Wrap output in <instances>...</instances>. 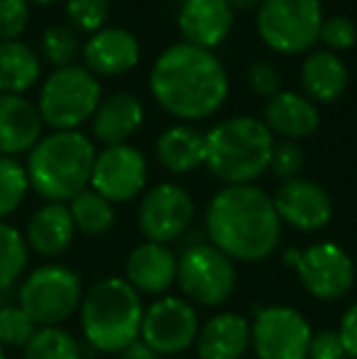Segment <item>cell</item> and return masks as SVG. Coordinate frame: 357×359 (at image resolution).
Listing matches in <instances>:
<instances>
[{
    "label": "cell",
    "mask_w": 357,
    "mask_h": 359,
    "mask_svg": "<svg viewBox=\"0 0 357 359\" xmlns=\"http://www.w3.org/2000/svg\"><path fill=\"white\" fill-rule=\"evenodd\" d=\"M29 25L27 0H0V42H18Z\"/></svg>",
    "instance_id": "obj_36"
},
{
    "label": "cell",
    "mask_w": 357,
    "mask_h": 359,
    "mask_svg": "<svg viewBox=\"0 0 357 359\" xmlns=\"http://www.w3.org/2000/svg\"><path fill=\"white\" fill-rule=\"evenodd\" d=\"M29 194V179L25 164L15 156H0V220L10 217L25 203Z\"/></svg>",
    "instance_id": "obj_30"
},
{
    "label": "cell",
    "mask_w": 357,
    "mask_h": 359,
    "mask_svg": "<svg viewBox=\"0 0 357 359\" xmlns=\"http://www.w3.org/2000/svg\"><path fill=\"white\" fill-rule=\"evenodd\" d=\"M81 57L95 79H115L130 74L140 64V42L125 27H103L86 39Z\"/></svg>",
    "instance_id": "obj_16"
},
{
    "label": "cell",
    "mask_w": 357,
    "mask_h": 359,
    "mask_svg": "<svg viewBox=\"0 0 357 359\" xmlns=\"http://www.w3.org/2000/svg\"><path fill=\"white\" fill-rule=\"evenodd\" d=\"M196 215L191 194L179 184L164 181L144 189L137 205V230L147 242L172 245L189 232Z\"/></svg>",
    "instance_id": "obj_13"
},
{
    "label": "cell",
    "mask_w": 357,
    "mask_h": 359,
    "mask_svg": "<svg viewBox=\"0 0 357 359\" xmlns=\"http://www.w3.org/2000/svg\"><path fill=\"white\" fill-rule=\"evenodd\" d=\"M206 240L235 264H257L279 250L281 220L271 196L255 184L223 186L206 205Z\"/></svg>",
    "instance_id": "obj_2"
},
{
    "label": "cell",
    "mask_w": 357,
    "mask_h": 359,
    "mask_svg": "<svg viewBox=\"0 0 357 359\" xmlns=\"http://www.w3.org/2000/svg\"><path fill=\"white\" fill-rule=\"evenodd\" d=\"M22 359H83L81 342L64 327H39Z\"/></svg>",
    "instance_id": "obj_29"
},
{
    "label": "cell",
    "mask_w": 357,
    "mask_h": 359,
    "mask_svg": "<svg viewBox=\"0 0 357 359\" xmlns=\"http://www.w3.org/2000/svg\"><path fill=\"white\" fill-rule=\"evenodd\" d=\"M29 262V247L25 235L10 222L0 220V291L22 279Z\"/></svg>",
    "instance_id": "obj_28"
},
{
    "label": "cell",
    "mask_w": 357,
    "mask_h": 359,
    "mask_svg": "<svg viewBox=\"0 0 357 359\" xmlns=\"http://www.w3.org/2000/svg\"><path fill=\"white\" fill-rule=\"evenodd\" d=\"M262 0H228V5L233 10H257Z\"/></svg>",
    "instance_id": "obj_41"
},
{
    "label": "cell",
    "mask_w": 357,
    "mask_h": 359,
    "mask_svg": "<svg viewBox=\"0 0 357 359\" xmlns=\"http://www.w3.org/2000/svg\"><path fill=\"white\" fill-rule=\"evenodd\" d=\"M83 298L81 276L67 264L37 266L18 288V306L34 320L37 327H59L79 311Z\"/></svg>",
    "instance_id": "obj_8"
},
{
    "label": "cell",
    "mask_w": 357,
    "mask_h": 359,
    "mask_svg": "<svg viewBox=\"0 0 357 359\" xmlns=\"http://www.w3.org/2000/svg\"><path fill=\"white\" fill-rule=\"evenodd\" d=\"M42 118L37 105L25 95L0 93V156H15L29 151L42 137Z\"/></svg>",
    "instance_id": "obj_21"
},
{
    "label": "cell",
    "mask_w": 357,
    "mask_h": 359,
    "mask_svg": "<svg viewBox=\"0 0 357 359\" xmlns=\"http://www.w3.org/2000/svg\"><path fill=\"white\" fill-rule=\"evenodd\" d=\"M301 88L314 103H335L350 83V72L340 54L311 49L301 62Z\"/></svg>",
    "instance_id": "obj_24"
},
{
    "label": "cell",
    "mask_w": 357,
    "mask_h": 359,
    "mask_svg": "<svg viewBox=\"0 0 357 359\" xmlns=\"http://www.w3.org/2000/svg\"><path fill=\"white\" fill-rule=\"evenodd\" d=\"M144 303L123 276H105L83 293L79 318L83 340L103 355H118L140 340Z\"/></svg>",
    "instance_id": "obj_4"
},
{
    "label": "cell",
    "mask_w": 357,
    "mask_h": 359,
    "mask_svg": "<svg viewBox=\"0 0 357 359\" xmlns=\"http://www.w3.org/2000/svg\"><path fill=\"white\" fill-rule=\"evenodd\" d=\"M250 320L240 313H218L201 325L198 359H240L250 350Z\"/></svg>",
    "instance_id": "obj_22"
},
{
    "label": "cell",
    "mask_w": 357,
    "mask_h": 359,
    "mask_svg": "<svg viewBox=\"0 0 357 359\" xmlns=\"http://www.w3.org/2000/svg\"><path fill=\"white\" fill-rule=\"evenodd\" d=\"M0 359H8V357H5V347L3 345H0Z\"/></svg>",
    "instance_id": "obj_43"
},
{
    "label": "cell",
    "mask_w": 357,
    "mask_h": 359,
    "mask_svg": "<svg viewBox=\"0 0 357 359\" xmlns=\"http://www.w3.org/2000/svg\"><path fill=\"white\" fill-rule=\"evenodd\" d=\"M110 0H67V20L76 32H98L105 27Z\"/></svg>",
    "instance_id": "obj_33"
},
{
    "label": "cell",
    "mask_w": 357,
    "mask_h": 359,
    "mask_svg": "<svg viewBox=\"0 0 357 359\" xmlns=\"http://www.w3.org/2000/svg\"><path fill=\"white\" fill-rule=\"evenodd\" d=\"M76 225L67 203H44L37 208L25 227V242L39 257H59L72 247Z\"/></svg>",
    "instance_id": "obj_23"
},
{
    "label": "cell",
    "mask_w": 357,
    "mask_h": 359,
    "mask_svg": "<svg viewBox=\"0 0 357 359\" xmlns=\"http://www.w3.org/2000/svg\"><path fill=\"white\" fill-rule=\"evenodd\" d=\"M93 161V140L79 130L42 135L27 151L29 191L47 203H69L90 186Z\"/></svg>",
    "instance_id": "obj_3"
},
{
    "label": "cell",
    "mask_w": 357,
    "mask_h": 359,
    "mask_svg": "<svg viewBox=\"0 0 357 359\" xmlns=\"http://www.w3.org/2000/svg\"><path fill=\"white\" fill-rule=\"evenodd\" d=\"M100 81L86 67L54 69L44 79L37 98V113L42 125H49L54 133L79 130L93 118L100 103Z\"/></svg>",
    "instance_id": "obj_6"
},
{
    "label": "cell",
    "mask_w": 357,
    "mask_h": 359,
    "mask_svg": "<svg viewBox=\"0 0 357 359\" xmlns=\"http://www.w3.org/2000/svg\"><path fill=\"white\" fill-rule=\"evenodd\" d=\"M69 213L76 225V232H83L88 237L108 235L115 225V205L105 201L93 189H86L69 201Z\"/></svg>",
    "instance_id": "obj_27"
},
{
    "label": "cell",
    "mask_w": 357,
    "mask_h": 359,
    "mask_svg": "<svg viewBox=\"0 0 357 359\" xmlns=\"http://www.w3.org/2000/svg\"><path fill=\"white\" fill-rule=\"evenodd\" d=\"M39 327L20 306H0V345L25 350Z\"/></svg>",
    "instance_id": "obj_32"
},
{
    "label": "cell",
    "mask_w": 357,
    "mask_h": 359,
    "mask_svg": "<svg viewBox=\"0 0 357 359\" xmlns=\"http://www.w3.org/2000/svg\"><path fill=\"white\" fill-rule=\"evenodd\" d=\"M274 135L260 118L235 115L206 133V169L225 186L255 184L269 171Z\"/></svg>",
    "instance_id": "obj_5"
},
{
    "label": "cell",
    "mask_w": 357,
    "mask_h": 359,
    "mask_svg": "<svg viewBox=\"0 0 357 359\" xmlns=\"http://www.w3.org/2000/svg\"><path fill=\"white\" fill-rule=\"evenodd\" d=\"M338 335H340V340H343L345 355L350 359H357V301L345 308L343 318H340Z\"/></svg>",
    "instance_id": "obj_39"
},
{
    "label": "cell",
    "mask_w": 357,
    "mask_h": 359,
    "mask_svg": "<svg viewBox=\"0 0 357 359\" xmlns=\"http://www.w3.org/2000/svg\"><path fill=\"white\" fill-rule=\"evenodd\" d=\"M147 159L133 144L103 147L95 151L93 171H90V186L110 203H128L144 194L147 186Z\"/></svg>",
    "instance_id": "obj_14"
},
{
    "label": "cell",
    "mask_w": 357,
    "mask_h": 359,
    "mask_svg": "<svg viewBox=\"0 0 357 359\" xmlns=\"http://www.w3.org/2000/svg\"><path fill=\"white\" fill-rule=\"evenodd\" d=\"M262 123L276 137L286 140V142H299V140L311 137L321 128V113L318 105L306 98L304 93L279 90L264 105Z\"/></svg>",
    "instance_id": "obj_19"
},
{
    "label": "cell",
    "mask_w": 357,
    "mask_h": 359,
    "mask_svg": "<svg viewBox=\"0 0 357 359\" xmlns=\"http://www.w3.org/2000/svg\"><path fill=\"white\" fill-rule=\"evenodd\" d=\"M123 279L140 296H164L177 284V255L169 245L140 242L125 259Z\"/></svg>",
    "instance_id": "obj_18"
},
{
    "label": "cell",
    "mask_w": 357,
    "mask_h": 359,
    "mask_svg": "<svg viewBox=\"0 0 357 359\" xmlns=\"http://www.w3.org/2000/svg\"><path fill=\"white\" fill-rule=\"evenodd\" d=\"M177 22L181 42L213 52L233 32L235 10L228 0H184Z\"/></svg>",
    "instance_id": "obj_17"
},
{
    "label": "cell",
    "mask_w": 357,
    "mask_h": 359,
    "mask_svg": "<svg viewBox=\"0 0 357 359\" xmlns=\"http://www.w3.org/2000/svg\"><path fill=\"white\" fill-rule=\"evenodd\" d=\"M318 42H323V49L335 54L345 52V49H353L357 42V25L350 18H345V15L323 18Z\"/></svg>",
    "instance_id": "obj_34"
},
{
    "label": "cell",
    "mask_w": 357,
    "mask_h": 359,
    "mask_svg": "<svg viewBox=\"0 0 357 359\" xmlns=\"http://www.w3.org/2000/svg\"><path fill=\"white\" fill-rule=\"evenodd\" d=\"M304 164H306V154L299 142H286V140L284 142H274L271 159H269V171L279 181L299 179L301 171H304Z\"/></svg>",
    "instance_id": "obj_35"
},
{
    "label": "cell",
    "mask_w": 357,
    "mask_h": 359,
    "mask_svg": "<svg viewBox=\"0 0 357 359\" xmlns=\"http://www.w3.org/2000/svg\"><path fill=\"white\" fill-rule=\"evenodd\" d=\"M144 108L137 95L133 93H110L100 98L93 118H90V133L103 147L128 144V140L142 128Z\"/></svg>",
    "instance_id": "obj_20"
},
{
    "label": "cell",
    "mask_w": 357,
    "mask_h": 359,
    "mask_svg": "<svg viewBox=\"0 0 357 359\" xmlns=\"http://www.w3.org/2000/svg\"><path fill=\"white\" fill-rule=\"evenodd\" d=\"M115 359H162V357L149 350L142 340H135V342H130L125 350H120L118 355H115Z\"/></svg>",
    "instance_id": "obj_40"
},
{
    "label": "cell",
    "mask_w": 357,
    "mask_h": 359,
    "mask_svg": "<svg viewBox=\"0 0 357 359\" xmlns=\"http://www.w3.org/2000/svg\"><path fill=\"white\" fill-rule=\"evenodd\" d=\"M0 306H3V301H0Z\"/></svg>",
    "instance_id": "obj_45"
},
{
    "label": "cell",
    "mask_w": 357,
    "mask_h": 359,
    "mask_svg": "<svg viewBox=\"0 0 357 359\" xmlns=\"http://www.w3.org/2000/svg\"><path fill=\"white\" fill-rule=\"evenodd\" d=\"M281 259L296 271L304 291L321 303L343 301L355 286L357 269L353 257L335 242H314L304 250L291 247Z\"/></svg>",
    "instance_id": "obj_10"
},
{
    "label": "cell",
    "mask_w": 357,
    "mask_h": 359,
    "mask_svg": "<svg viewBox=\"0 0 357 359\" xmlns=\"http://www.w3.org/2000/svg\"><path fill=\"white\" fill-rule=\"evenodd\" d=\"M177 284L191 306L218 308L238 288V266L208 240H191L177 257Z\"/></svg>",
    "instance_id": "obj_7"
},
{
    "label": "cell",
    "mask_w": 357,
    "mask_h": 359,
    "mask_svg": "<svg viewBox=\"0 0 357 359\" xmlns=\"http://www.w3.org/2000/svg\"><path fill=\"white\" fill-rule=\"evenodd\" d=\"M271 203L281 225H289L299 232H318L333 220V198L314 179L281 181L271 196Z\"/></svg>",
    "instance_id": "obj_15"
},
{
    "label": "cell",
    "mask_w": 357,
    "mask_h": 359,
    "mask_svg": "<svg viewBox=\"0 0 357 359\" xmlns=\"http://www.w3.org/2000/svg\"><path fill=\"white\" fill-rule=\"evenodd\" d=\"M230 81L223 62L208 49L177 42L152 64L149 93L157 105L181 123L215 115L228 100Z\"/></svg>",
    "instance_id": "obj_1"
},
{
    "label": "cell",
    "mask_w": 357,
    "mask_h": 359,
    "mask_svg": "<svg viewBox=\"0 0 357 359\" xmlns=\"http://www.w3.org/2000/svg\"><path fill=\"white\" fill-rule=\"evenodd\" d=\"M323 25L321 0H262L255 27L264 47L284 57L309 54Z\"/></svg>",
    "instance_id": "obj_9"
},
{
    "label": "cell",
    "mask_w": 357,
    "mask_h": 359,
    "mask_svg": "<svg viewBox=\"0 0 357 359\" xmlns=\"http://www.w3.org/2000/svg\"><path fill=\"white\" fill-rule=\"evenodd\" d=\"M27 3H37V5H54V3H59V0H27Z\"/></svg>",
    "instance_id": "obj_42"
},
{
    "label": "cell",
    "mask_w": 357,
    "mask_h": 359,
    "mask_svg": "<svg viewBox=\"0 0 357 359\" xmlns=\"http://www.w3.org/2000/svg\"><path fill=\"white\" fill-rule=\"evenodd\" d=\"M42 76V62L25 42H0V93L22 95Z\"/></svg>",
    "instance_id": "obj_26"
},
{
    "label": "cell",
    "mask_w": 357,
    "mask_h": 359,
    "mask_svg": "<svg viewBox=\"0 0 357 359\" xmlns=\"http://www.w3.org/2000/svg\"><path fill=\"white\" fill-rule=\"evenodd\" d=\"M42 57L52 64L54 69L72 67L74 59L81 52V44H79L76 29L67 27V25H52L42 32Z\"/></svg>",
    "instance_id": "obj_31"
},
{
    "label": "cell",
    "mask_w": 357,
    "mask_h": 359,
    "mask_svg": "<svg viewBox=\"0 0 357 359\" xmlns=\"http://www.w3.org/2000/svg\"><path fill=\"white\" fill-rule=\"evenodd\" d=\"M250 335V347L257 359H306L314 330L296 308L264 306L255 313Z\"/></svg>",
    "instance_id": "obj_11"
},
{
    "label": "cell",
    "mask_w": 357,
    "mask_h": 359,
    "mask_svg": "<svg viewBox=\"0 0 357 359\" xmlns=\"http://www.w3.org/2000/svg\"><path fill=\"white\" fill-rule=\"evenodd\" d=\"M248 83L255 95L269 100L281 90V74L274 64L267 62V59H257V62H252L248 69Z\"/></svg>",
    "instance_id": "obj_37"
},
{
    "label": "cell",
    "mask_w": 357,
    "mask_h": 359,
    "mask_svg": "<svg viewBox=\"0 0 357 359\" xmlns=\"http://www.w3.org/2000/svg\"><path fill=\"white\" fill-rule=\"evenodd\" d=\"M343 359H350V357H343Z\"/></svg>",
    "instance_id": "obj_44"
},
{
    "label": "cell",
    "mask_w": 357,
    "mask_h": 359,
    "mask_svg": "<svg viewBox=\"0 0 357 359\" xmlns=\"http://www.w3.org/2000/svg\"><path fill=\"white\" fill-rule=\"evenodd\" d=\"M343 357L348 355H345V347L338 330H321L311 335L306 359H343Z\"/></svg>",
    "instance_id": "obj_38"
},
{
    "label": "cell",
    "mask_w": 357,
    "mask_h": 359,
    "mask_svg": "<svg viewBox=\"0 0 357 359\" xmlns=\"http://www.w3.org/2000/svg\"><path fill=\"white\" fill-rule=\"evenodd\" d=\"M154 156L169 174H191L206 164V135L189 123L172 125L154 142Z\"/></svg>",
    "instance_id": "obj_25"
},
{
    "label": "cell",
    "mask_w": 357,
    "mask_h": 359,
    "mask_svg": "<svg viewBox=\"0 0 357 359\" xmlns=\"http://www.w3.org/2000/svg\"><path fill=\"white\" fill-rule=\"evenodd\" d=\"M201 320L186 298L159 296L144 308L140 340L159 357H177L196 345Z\"/></svg>",
    "instance_id": "obj_12"
}]
</instances>
